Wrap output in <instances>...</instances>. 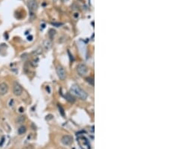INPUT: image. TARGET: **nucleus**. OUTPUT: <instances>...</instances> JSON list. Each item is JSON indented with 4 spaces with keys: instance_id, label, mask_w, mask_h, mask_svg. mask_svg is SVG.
<instances>
[{
    "instance_id": "1",
    "label": "nucleus",
    "mask_w": 169,
    "mask_h": 149,
    "mask_svg": "<svg viewBox=\"0 0 169 149\" xmlns=\"http://www.w3.org/2000/svg\"><path fill=\"white\" fill-rule=\"evenodd\" d=\"M70 91L72 94L75 95L76 96H77V97L79 98V99H82V100L87 99V96H88L87 93H86L84 90H82V89L80 88L78 85H77V84L72 85V87H71Z\"/></svg>"
},
{
    "instance_id": "2",
    "label": "nucleus",
    "mask_w": 169,
    "mask_h": 149,
    "mask_svg": "<svg viewBox=\"0 0 169 149\" xmlns=\"http://www.w3.org/2000/svg\"><path fill=\"white\" fill-rule=\"evenodd\" d=\"M56 71H57V74L59 78L60 79V80H64L65 78V77H66V72H65V69L62 66H57V68H56Z\"/></svg>"
},
{
    "instance_id": "3",
    "label": "nucleus",
    "mask_w": 169,
    "mask_h": 149,
    "mask_svg": "<svg viewBox=\"0 0 169 149\" xmlns=\"http://www.w3.org/2000/svg\"><path fill=\"white\" fill-rule=\"evenodd\" d=\"M77 71L80 76H86L88 72V67L85 65L84 63H80L77 66Z\"/></svg>"
},
{
    "instance_id": "4",
    "label": "nucleus",
    "mask_w": 169,
    "mask_h": 149,
    "mask_svg": "<svg viewBox=\"0 0 169 149\" xmlns=\"http://www.w3.org/2000/svg\"><path fill=\"white\" fill-rule=\"evenodd\" d=\"M23 91H24L23 87H22L21 86L18 84V83H17V82L14 83V87H13L14 94L15 96H20L22 94H23Z\"/></svg>"
},
{
    "instance_id": "5",
    "label": "nucleus",
    "mask_w": 169,
    "mask_h": 149,
    "mask_svg": "<svg viewBox=\"0 0 169 149\" xmlns=\"http://www.w3.org/2000/svg\"><path fill=\"white\" fill-rule=\"evenodd\" d=\"M27 5H28L29 11L32 12H35L38 9V3L35 0H28Z\"/></svg>"
},
{
    "instance_id": "6",
    "label": "nucleus",
    "mask_w": 169,
    "mask_h": 149,
    "mask_svg": "<svg viewBox=\"0 0 169 149\" xmlns=\"http://www.w3.org/2000/svg\"><path fill=\"white\" fill-rule=\"evenodd\" d=\"M61 142L62 144L65 145H69L73 143V138L69 135H65L61 139Z\"/></svg>"
},
{
    "instance_id": "7",
    "label": "nucleus",
    "mask_w": 169,
    "mask_h": 149,
    "mask_svg": "<svg viewBox=\"0 0 169 149\" xmlns=\"http://www.w3.org/2000/svg\"><path fill=\"white\" fill-rule=\"evenodd\" d=\"M78 143H79V145H80V148L82 149H85V146L87 145V147L90 148V145L89 143H88V141H87V139H86L85 137H83V136H81V137H79L78 138Z\"/></svg>"
},
{
    "instance_id": "8",
    "label": "nucleus",
    "mask_w": 169,
    "mask_h": 149,
    "mask_svg": "<svg viewBox=\"0 0 169 149\" xmlns=\"http://www.w3.org/2000/svg\"><path fill=\"white\" fill-rule=\"evenodd\" d=\"M9 91V86L5 83L0 84V95H5Z\"/></svg>"
},
{
    "instance_id": "9",
    "label": "nucleus",
    "mask_w": 169,
    "mask_h": 149,
    "mask_svg": "<svg viewBox=\"0 0 169 149\" xmlns=\"http://www.w3.org/2000/svg\"><path fill=\"white\" fill-rule=\"evenodd\" d=\"M42 45H43V48L46 50H48L51 48V46H52V42L50 40H44L43 44H42Z\"/></svg>"
},
{
    "instance_id": "10",
    "label": "nucleus",
    "mask_w": 169,
    "mask_h": 149,
    "mask_svg": "<svg viewBox=\"0 0 169 149\" xmlns=\"http://www.w3.org/2000/svg\"><path fill=\"white\" fill-rule=\"evenodd\" d=\"M65 99H67L68 101H69L70 102H74V101H75V99H74L71 94H66V95L65 96Z\"/></svg>"
},
{
    "instance_id": "11",
    "label": "nucleus",
    "mask_w": 169,
    "mask_h": 149,
    "mask_svg": "<svg viewBox=\"0 0 169 149\" xmlns=\"http://www.w3.org/2000/svg\"><path fill=\"white\" fill-rule=\"evenodd\" d=\"M26 131V128L25 127H24V126H22V127H20L18 129V133L20 134V135H22V134L25 133Z\"/></svg>"
},
{
    "instance_id": "12",
    "label": "nucleus",
    "mask_w": 169,
    "mask_h": 149,
    "mask_svg": "<svg viewBox=\"0 0 169 149\" xmlns=\"http://www.w3.org/2000/svg\"><path fill=\"white\" fill-rule=\"evenodd\" d=\"M24 120H25L24 116H20V117H18V119H17V122H18V124H21V123L24 122Z\"/></svg>"
},
{
    "instance_id": "13",
    "label": "nucleus",
    "mask_w": 169,
    "mask_h": 149,
    "mask_svg": "<svg viewBox=\"0 0 169 149\" xmlns=\"http://www.w3.org/2000/svg\"><path fill=\"white\" fill-rule=\"evenodd\" d=\"M55 30H50V31H49V35H50V38H54V35H55Z\"/></svg>"
},
{
    "instance_id": "14",
    "label": "nucleus",
    "mask_w": 169,
    "mask_h": 149,
    "mask_svg": "<svg viewBox=\"0 0 169 149\" xmlns=\"http://www.w3.org/2000/svg\"><path fill=\"white\" fill-rule=\"evenodd\" d=\"M87 82L90 83V84H91L92 85H93V84H94L93 79L92 78H87Z\"/></svg>"
},
{
    "instance_id": "15",
    "label": "nucleus",
    "mask_w": 169,
    "mask_h": 149,
    "mask_svg": "<svg viewBox=\"0 0 169 149\" xmlns=\"http://www.w3.org/2000/svg\"><path fill=\"white\" fill-rule=\"evenodd\" d=\"M59 111H60L61 114H62V116L65 115V113H64V110H63V109H62V106H59Z\"/></svg>"
},
{
    "instance_id": "16",
    "label": "nucleus",
    "mask_w": 169,
    "mask_h": 149,
    "mask_svg": "<svg viewBox=\"0 0 169 149\" xmlns=\"http://www.w3.org/2000/svg\"><path fill=\"white\" fill-rule=\"evenodd\" d=\"M20 112H24V109H23V108H20Z\"/></svg>"
},
{
    "instance_id": "17",
    "label": "nucleus",
    "mask_w": 169,
    "mask_h": 149,
    "mask_svg": "<svg viewBox=\"0 0 169 149\" xmlns=\"http://www.w3.org/2000/svg\"><path fill=\"white\" fill-rule=\"evenodd\" d=\"M62 2H67L68 0H62Z\"/></svg>"
},
{
    "instance_id": "18",
    "label": "nucleus",
    "mask_w": 169,
    "mask_h": 149,
    "mask_svg": "<svg viewBox=\"0 0 169 149\" xmlns=\"http://www.w3.org/2000/svg\"><path fill=\"white\" fill-rule=\"evenodd\" d=\"M54 1H56V0H54Z\"/></svg>"
}]
</instances>
